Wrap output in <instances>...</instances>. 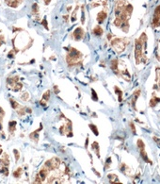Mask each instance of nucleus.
I'll list each match as a JSON object with an SVG mask.
<instances>
[{
  "mask_svg": "<svg viewBox=\"0 0 160 184\" xmlns=\"http://www.w3.org/2000/svg\"><path fill=\"white\" fill-rule=\"evenodd\" d=\"M137 147H139V149L140 156L144 160V161H145V163H150V164L152 163V161L149 160V158H148V156H147V153H146V151H145V145H144L143 141L140 140V139H139V140H137Z\"/></svg>",
  "mask_w": 160,
  "mask_h": 184,
  "instance_id": "nucleus-6",
  "label": "nucleus"
},
{
  "mask_svg": "<svg viewBox=\"0 0 160 184\" xmlns=\"http://www.w3.org/2000/svg\"><path fill=\"white\" fill-rule=\"evenodd\" d=\"M73 36H74V38L76 41L81 40L83 38V36H84V30H83V28L82 27L75 28V30L74 31V33H73Z\"/></svg>",
  "mask_w": 160,
  "mask_h": 184,
  "instance_id": "nucleus-8",
  "label": "nucleus"
},
{
  "mask_svg": "<svg viewBox=\"0 0 160 184\" xmlns=\"http://www.w3.org/2000/svg\"><path fill=\"white\" fill-rule=\"evenodd\" d=\"M152 25H153V27H160V5L157 6L155 9V13H153Z\"/></svg>",
  "mask_w": 160,
  "mask_h": 184,
  "instance_id": "nucleus-7",
  "label": "nucleus"
},
{
  "mask_svg": "<svg viewBox=\"0 0 160 184\" xmlns=\"http://www.w3.org/2000/svg\"><path fill=\"white\" fill-rule=\"evenodd\" d=\"M61 164V161H60V159L59 158H53V159H50V160L46 161L45 163L43 164V166H44L47 170L49 171H52V170H55V169H58V168L60 166Z\"/></svg>",
  "mask_w": 160,
  "mask_h": 184,
  "instance_id": "nucleus-5",
  "label": "nucleus"
},
{
  "mask_svg": "<svg viewBox=\"0 0 160 184\" xmlns=\"http://www.w3.org/2000/svg\"><path fill=\"white\" fill-rule=\"evenodd\" d=\"M88 144H89V137L86 139V145H85V148L88 147Z\"/></svg>",
  "mask_w": 160,
  "mask_h": 184,
  "instance_id": "nucleus-39",
  "label": "nucleus"
},
{
  "mask_svg": "<svg viewBox=\"0 0 160 184\" xmlns=\"http://www.w3.org/2000/svg\"><path fill=\"white\" fill-rule=\"evenodd\" d=\"M2 153V150H1V147H0V154Z\"/></svg>",
  "mask_w": 160,
  "mask_h": 184,
  "instance_id": "nucleus-42",
  "label": "nucleus"
},
{
  "mask_svg": "<svg viewBox=\"0 0 160 184\" xmlns=\"http://www.w3.org/2000/svg\"><path fill=\"white\" fill-rule=\"evenodd\" d=\"M132 12H133V6L130 3H128L126 0H118L115 6L116 19L113 23L114 26L121 28L124 32H127L129 28L128 20L131 17Z\"/></svg>",
  "mask_w": 160,
  "mask_h": 184,
  "instance_id": "nucleus-1",
  "label": "nucleus"
},
{
  "mask_svg": "<svg viewBox=\"0 0 160 184\" xmlns=\"http://www.w3.org/2000/svg\"><path fill=\"white\" fill-rule=\"evenodd\" d=\"M54 89H55V93H56V94H58V93H59L58 88H56V86H54Z\"/></svg>",
  "mask_w": 160,
  "mask_h": 184,
  "instance_id": "nucleus-40",
  "label": "nucleus"
},
{
  "mask_svg": "<svg viewBox=\"0 0 160 184\" xmlns=\"http://www.w3.org/2000/svg\"><path fill=\"white\" fill-rule=\"evenodd\" d=\"M111 163V159L110 158H108V160H106V169H108V168L109 167V164Z\"/></svg>",
  "mask_w": 160,
  "mask_h": 184,
  "instance_id": "nucleus-35",
  "label": "nucleus"
},
{
  "mask_svg": "<svg viewBox=\"0 0 160 184\" xmlns=\"http://www.w3.org/2000/svg\"><path fill=\"white\" fill-rule=\"evenodd\" d=\"M0 173L3 174L4 176L8 177L9 176V168L8 166H1L0 167Z\"/></svg>",
  "mask_w": 160,
  "mask_h": 184,
  "instance_id": "nucleus-26",
  "label": "nucleus"
},
{
  "mask_svg": "<svg viewBox=\"0 0 160 184\" xmlns=\"http://www.w3.org/2000/svg\"><path fill=\"white\" fill-rule=\"evenodd\" d=\"M16 121H11L9 123V132L11 135H13L16 130Z\"/></svg>",
  "mask_w": 160,
  "mask_h": 184,
  "instance_id": "nucleus-15",
  "label": "nucleus"
},
{
  "mask_svg": "<svg viewBox=\"0 0 160 184\" xmlns=\"http://www.w3.org/2000/svg\"><path fill=\"white\" fill-rule=\"evenodd\" d=\"M140 94H141V91L140 90H136V91L134 92L133 96H132V107H133L135 110H136V102H137V98L139 97Z\"/></svg>",
  "mask_w": 160,
  "mask_h": 184,
  "instance_id": "nucleus-12",
  "label": "nucleus"
},
{
  "mask_svg": "<svg viewBox=\"0 0 160 184\" xmlns=\"http://www.w3.org/2000/svg\"><path fill=\"white\" fill-rule=\"evenodd\" d=\"M50 94H51V92H50L49 90L46 91L45 93L42 94V100H43V101H45V102H47V101L49 100V98H50Z\"/></svg>",
  "mask_w": 160,
  "mask_h": 184,
  "instance_id": "nucleus-27",
  "label": "nucleus"
},
{
  "mask_svg": "<svg viewBox=\"0 0 160 184\" xmlns=\"http://www.w3.org/2000/svg\"><path fill=\"white\" fill-rule=\"evenodd\" d=\"M90 129L92 130V132L95 134L96 136H98V134H99V132H98V129H97V126H94V125H92V124H90Z\"/></svg>",
  "mask_w": 160,
  "mask_h": 184,
  "instance_id": "nucleus-29",
  "label": "nucleus"
},
{
  "mask_svg": "<svg viewBox=\"0 0 160 184\" xmlns=\"http://www.w3.org/2000/svg\"><path fill=\"white\" fill-rule=\"evenodd\" d=\"M108 179H109V182L110 183H120V179H119V177L117 175H115V174H108Z\"/></svg>",
  "mask_w": 160,
  "mask_h": 184,
  "instance_id": "nucleus-16",
  "label": "nucleus"
},
{
  "mask_svg": "<svg viewBox=\"0 0 160 184\" xmlns=\"http://www.w3.org/2000/svg\"><path fill=\"white\" fill-rule=\"evenodd\" d=\"M22 173H23V169H22L21 167H18L17 169L12 173V176H13L14 177H16V179H19V177H21Z\"/></svg>",
  "mask_w": 160,
  "mask_h": 184,
  "instance_id": "nucleus-22",
  "label": "nucleus"
},
{
  "mask_svg": "<svg viewBox=\"0 0 160 184\" xmlns=\"http://www.w3.org/2000/svg\"><path fill=\"white\" fill-rule=\"evenodd\" d=\"M32 11L33 13H35L36 15H39L38 14V11H39V6H38L37 3H34L32 5Z\"/></svg>",
  "mask_w": 160,
  "mask_h": 184,
  "instance_id": "nucleus-31",
  "label": "nucleus"
},
{
  "mask_svg": "<svg viewBox=\"0 0 160 184\" xmlns=\"http://www.w3.org/2000/svg\"><path fill=\"white\" fill-rule=\"evenodd\" d=\"M42 124H40V126L39 129H37V130L33 131L32 133H30V134H29V138L32 141L35 142V143H38V141H39V132L42 130Z\"/></svg>",
  "mask_w": 160,
  "mask_h": 184,
  "instance_id": "nucleus-10",
  "label": "nucleus"
},
{
  "mask_svg": "<svg viewBox=\"0 0 160 184\" xmlns=\"http://www.w3.org/2000/svg\"><path fill=\"white\" fill-rule=\"evenodd\" d=\"M21 99L23 101H27L29 99V94H28L27 92H25V93L21 96Z\"/></svg>",
  "mask_w": 160,
  "mask_h": 184,
  "instance_id": "nucleus-32",
  "label": "nucleus"
},
{
  "mask_svg": "<svg viewBox=\"0 0 160 184\" xmlns=\"http://www.w3.org/2000/svg\"><path fill=\"white\" fill-rule=\"evenodd\" d=\"M81 53L76 50L75 48H71L70 51L68 52L67 56H66V62L69 64V66L76 65L81 61Z\"/></svg>",
  "mask_w": 160,
  "mask_h": 184,
  "instance_id": "nucleus-3",
  "label": "nucleus"
},
{
  "mask_svg": "<svg viewBox=\"0 0 160 184\" xmlns=\"http://www.w3.org/2000/svg\"><path fill=\"white\" fill-rule=\"evenodd\" d=\"M42 24L43 25V26L45 27V28L46 29H48V27H47V22H46V19H43L42 20Z\"/></svg>",
  "mask_w": 160,
  "mask_h": 184,
  "instance_id": "nucleus-38",
  "label": "nucleus"
},
{
  "mask_svg": "<svg viewBox=\"0 0 160 184\" xmlns=\"http://www.w3.org/2000/svg\"><path fill=\"white\" fill-rule=\"evenodd\" d=\"M114 90H115V93L118 96V98H119V101H121L122 100V91H121V89L120 88H118L117 86H115L114 87Z\"/></svg>",
  "mask_w": 160,
  "mask_h": 184,
  "instance_id": "nucleus-23",
  "label": "nucleus"
},
{
  "mask_svg": "<svg viewBox=\"0 0 160 184\" xmlns=\"http://www.w3.org/2000/svg\"><path fill=\"white\" fill-rule=\"evenodd\" d=\"M9 102H11V108L12 109H14V110H17V109H19L20 108V105H19V103L18 102H16L13 98H11L9 99Z\"/></svg>",
  "mask_w": 160,
  "mask_h": 184,
  "instance_id": "nucleus-24",
  "label": "nucleus"
},
{
  "mask_svg": "<svg viewBox=\"0 0 160 184\" xmlns=\"http://www.w3.org/2000/svg\"><path fill=\"white\" fill-rule=\"evenodd\" d=\"M92 99H93V100H95V101L98 100V97H97V94H96L95 91H94L93 89L92 90Z\"/></svg>",
  "mask_w": 160,
  "mask_h": 184,
  "instance_id": "nucleus-34",
  "label": "nucleus"
},
{
  "mask_svg": "<svg viewBox=\"0 0 160 184\" xmlns=\"http://www.w3.org/2000/svg\"><path fill=\"white\" fill-rule=\"evenodd\" d=\"M22 88H23V84H22L21 82L18 81L17 83L13 86V88H12V90H13V92H19Z\"/></svg>",
  "mask_w": 160,
  "mask_h": 184,
  "instance_id": "nucleus-28",
  "label": "nucleus"
},
{
  "mask_svg": "<svg viewBox=\"0 0 160 184\" xmlns=\"http://www.w3.org/2000/svg\"><path fill=\"white\" fill-rule=\"evenodd\" d=\"M6 4L11 8H17L23 2V0H5Z\"/></svg>",
  "mask_w": 160,
  "mask_h": 184,
  "instance_id": "nucleus-13",
  "label": "nucleus"
},
{
  "mask_svg": "<svg viewBox=\"0 0 160 184\" xmlns=\"http://www.w3.org/2000/svg\"><path fill=\"white\" fill-rule=\"evenodd\" d=\"M27 112V108H21L20 110H17V113H18V115L19 116H23L25 115Z\"/></svg>",
  "mask_w": 160,
  "mask_h": 184,
  "instance_id": "nucleus-30",
  "label": "nucleus"
},
{
  "mask_svg": "<svg viewBox=\"0 0 160 184\" xmlns=\"http://www.w3.org/2000/svg\"><path fill=\"white\" fill-rule=\"evenodd\" d=\"M146 48H147V36L142 33L139 39L135 42V59L136 63L139 64L141 62L146 61Z\"/></svg>",
  "mask_w": 160,
  "mask_h": 184,
  "instance_id": "nucleus-2",
  "label": "nucleus"
},
{
  "mask_svg": "<svg viewBox=\"0 0 160 184\" xmlns=\"http://www.w3.org/2000/svg\"><path fill=\"white\" fill-rule=\"evenodd\" d=\"M155 74H156V78H155V81L157 83V87L160 90V67H156L155 69Z\"/></svg>",
  "mask_w": 160,
  "mask_h": 184,
  "instance_id": "nucleus-21",
  "label": "nucleus"
},
{
  "mask_svg": "<svg viewBox=\"0 0 160 184\" xmlns=\"http://www.w3.org/2000/svg\"><path fill=\"white\" fill-rule=\"evenodd\" d=\"M103 33H104V30H103V28H102L101 27L96 26L95 27L93 28V34H94V35H96V36H101Z\"/></svg>",
  "mask_w": 160,
  "mask_h": 184,
  "instance_id": "nucleus-19",
  "label": "nucleus"
},
{
  "mask_svg": "<svg viewBox=\"0 0 160 184\" xmlns=\"http://www.w3.org/2000/svg\"><path fill=\"white\" fill-rule=\"evenodd\" d=\"M108 17V11H106V9H103L101 12H99L98 15H97V22H98L99 24H103L105 20Z\"/></svg>",
  "mask_w": 160,
  "mask_h": 184,
  "instance_id": "nucleus-9",
  "label": "nucleus"
},
{
  "mask_svg": "<svg viewBox=\"0 0 160 184\" xmlns=\"http://www.w3.org/2000/svg\"><path fill=\"white\" fill-rule=\"evenodd\" d=\"M48 173H49V171L47 170L44 166H42V169L40 170V172L38 173V175H39V177H40V179L42 180V182L46 179V177H47V175H48Z\"/></svg>",
  "mask_w": 160,
  "mask_h": 184,
  "instance_id": "nucleus-14",
  "label": "nucleus"
},
{
  "mask_svg": "<svg viewBox=\"0 0 160 184\" xmlns=\"http://www.w3.org/2000/svg\"><path fill=\"white\" fill-rule=\"evenodd\" d=\"M130 126H131V129H132V132L134 133V134H136V128H135V125L133 123H130Z\"/></svg>",
  "mask_w": 160,
  "mask_h": 184,
  "instance_id": "nucleus-36",
  "label": "nucleus"
},
{
  "mask_svg": "<svg viewBox=\"0 0 160 184\" xmlns=\"http://www.w3.org/2000/svg\"><path fill=\"white\" fill-rule=\"evenodd\" d=\"M128 44V41L124 38H115L114 40H112L111 45L113 48L115 49V51L118 54H121V52H123L126 45Z\"/></svg>",
  "mask_w": 160,
  "mask_h": 184,
  "instance_id": "nucleus-4",
  "label": "nucleus"
},
{
  "mask_svg": "<svg viewBox=\"0 0 160 184\" xmlns=\"http://www.w3.org/2000/svg\"><path fill=\"white\" fill-rule=\"evenodd\" d=\"M13 154L15 156V161H16V163L19 161V159H20V153H19V151L17 149H13Z\"/></svg>",
  "mask_w": 160,
  "mask_h": 184,
  "instance_id": "nucleus-33",
  "label": "nucleus"
},
{
  "mask_svg": "<svg viewBox=\"0 0 160 184\" xmlns=\"http://www.w3.org/2000/svg\"><path fill=\"white\" fill-rule=\"evenodd\" d=\"M0 165L1 166H9V157L7 153H4L0 159Z\"/></svg>",
  "mask_w": 160,
  "mask_h": 184,
  "instance_id": "nucleus-11",
  "label": "nucleus"
},
{
  "mask_svg": "<svg viewBox=\"0 0 160 184\" xmlns=\"http://www.w3.org/2000/svg\"><path fill=\"white\" fill-rule=\"evenodd\" d=\"M5 116V110L0 107V130L3 129V126H2V122H3V118Z\"/></svg>",
  "mask_w": 160,
  "mask_h": 184,
  "instance_id": "nucleus-25",
  "label": "nucleus"
},
{
  "mask_svg": "<svg viewBox=\"0 0 160 184\" xmlns=\"http://www.w3.org/2000/svg\"><path fill=\"white\" fill-rule=\"evenodd\" d=\"M50 2H51V0H44V3H45V5H48Z\"/></svg>",
  "mask_w": 160,
  "mask_h": 184,
  "instance_id": "nucleus-41",
  "label": "nucleus"
},
{
  "mask_svg": "<svg viewBox=\"0 0 160 184\" xmlns=\"http://www.w3.org/2000/svg\"><path fill=\"white\" fill-rule=\"evenodd\" d=\"M120 169H121V172L124 174V175H127V176H129V175H130V173H131V169H130V168L128 167L125 163H121V164Z\"/></svg>",
  "mask_w": 160,
  "mask_h": 184,
  "instance_id": "nucleus-17",
  "label": "nucleus"
},
{
  "mask_svg": "<svg viewBox=\"0 0 160 184\" xmlns=\"http://www.w3.org/2000/svg\"><path fill=\"white\" fill-rule=\"evenodd\" d=\"M92 149L94 150V152L96 153L97 157L100 158V147H99V144L97 142H94L92 144Z\"/></svg>",
  "mask_w": 160,
  "mask_h": 184,
  "instance_id": "nucleus-20",
  "label": "nucleus"
},
{
  "mask_svg": "<svg viewBox=\"0 0 160 184\" xmlns=\"http://www.w3.org/2000/svg\"><path fill=\"white\" fill-rule=\"evenodd\" d=\"M159 102H160V98L157 96H155V94H153V97L151 98V100H150V106L151 107H155Z\"/></svg>",
  "mask_w": 160,
  "mask_h": 184,
  "instance_id": "nucleus-18",
  "label": "nucleus"
},
{
  "mask_svg": "<svg viewBox=\"0 0 160 184\" xmlns=\"http://www.w3.org/2000/svg\"><path fill=\"white\" fill-rule=\"evenodd\" d=\"M3 43H5V37L1 35L0 36V45H2Z\"/></svg>",
  "mask_w": 160,
  "mask_h": 184,
  "instance_id": "nucleus-37",
  "label": "nucleus"
}]
</instances>
